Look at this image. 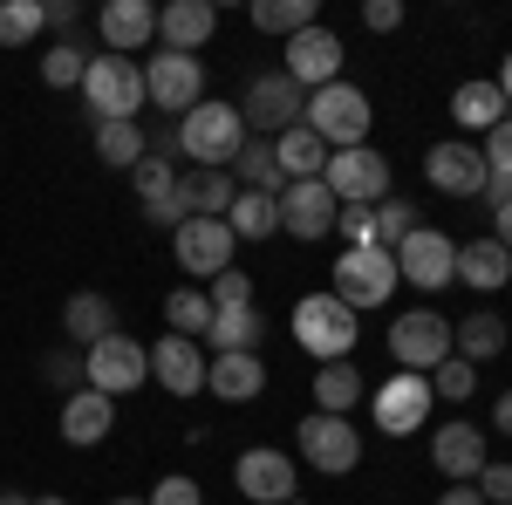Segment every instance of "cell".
<instances>
[{"label": "cell", "instance_id": "1", "mask_svg": "<svg viewBox=\"0 0 512 505\" xmlns=\"http://www.w3.org/2000/svg\"><path fill=\"white\" fill-rule=\"evenodd\" d=\"M239 144H246V117H239V103H198L178 117V151L192 157V171H233Z\"/></svg>", "mask_w": 512, "mask_h": 505}, {"label": "cell", "instance_id": "2", "mask_svg": "<svg viewBox=\"0 0 512 505\" xmlns=\"http://www.w3.org/2000/svg\"><path fill=\"white\" fill-rule=\"evenodd\" d=\"M82 103H89L96 123H137V110H144V62L137 55H89Z\"/></svg>", "mask_w": 512, "mask_h": 505}, {"label": "cell", "instance_id": "3", "mask_svg": "<svg viewBox=\"0 0 512 505\" xmlns=\"http://www.w3.org/2000/svg\"><path fill=\"white\" fill-rule=\"evenodd\" d=\"M301 123L315 130L328 151H355V144H369V123H376V110H369V96H362L355 82H328V89H308V110H301Z\"/></svg>", "mask_w": 512, "mask_h": 505}, {"label": "cell", "instance_id": "4", "mask_svg": "<svg viewBox=\"0 0 512 505\" xmlns=\"http://www.w3.org/2000/svg\"><path fill=\"white\" fill-rule=\"evenodd\" d=\"M287 328H294V342L315 355V362H349L355 335H362V328H355V308H342L335 294H301Z\"/></svg>", "mask_w": 512, "mask_h": 505}, {"label": "cell", "instance_id": "5", "mask_svg": "<svg viewBox=\"0 0 512 505\" xmlns=\"http://www.w3.org/2000/svg\"><path fill=\"white\" fill-rule=\"evenodd\" d=\"M82 383L103 389V396L117 403V396H130V389L151 383V349H144L137 335H123V328H117V335H103L96 349H82Z\"/></svg>", "mask_w": 512, "mask_h": 505}, {"label": "cell", "instance_id": "6", "mask_svg": "<svg viewBox=\"0 0 512 505\" xmlns=\"http://www.w3.org/2000/svg\"><path fill=\"white\" fill-rule=\"evenodd\" d=\"M342 308H383L396 294V253L383 246H342V260H335V287H328Z\"/></svg>", "mask_w": 512, "mask_h": 505}, {"label": "cell", "instance_id": "7", "mask_svg": "<svg viewBox=\"0 0 512 505\" xmlns=\"http://www.w3.org/2000/svg\"><path fill=\"white\" fill-rule=\"evenodd\" d=\"M308 110V89L287 76H253L246 82V96H239V117H246V137H280V130H294Z\"/></svg>", "mask_w": 512, "mask_h": 505}, {"label": "cell", "instance_id": "8", "mask_svg": "<svg viewBox=\"0 0 512 505\" xmlns=\"http://www.w3.org/2000/svg\"><path fill=\"white\" fill-rule=\"evenodd\" d=\"M321 185L335 192V205H383L390 198V157L355 144V151H328V171Z\"/></svg>", "mask_w": 512, "mask_h": 505}, {"label": "cell", "instance_id": "9", "mask_svg": "<svg viewBox=\"0 0 512 505\" xmlns=\"http://www.w3.org/2000/svg\"><path fill=\"white\" fill-rule=\"evenodd\" d=\"M396 280H410L424 294H444L458 280V239L437 233V226H417V233L396 246Z\"/></svg>", "mask_w": 512, "mask_h": 505}, {"label": "cell", "instance_id": "10", "mask_svg": "<svg viewBox=\"0 0 512 505\" xmlns=\"http://www.w3.org/2000/svg\"><path fill=\"white\" fill-rule=\"evenodd\" d=\"M390 355H396V369L431 376L437 362H451V321H444L437 308H410L390 328Z\"/></svg>", "mask_w": 512, "mask_h": 505}, {"label": "cell", "instance_id": "11", "mask_svg": "<svg viewBox=\"0 0 512 505\" xmlns=\"http://www.w3.org/2000/svg\"><path fill=\"white\" fill-rule=\"evenodd\" d=\"M301 458L321 471V478H342V471H355L362 465V437H355V424L349 417H328V410H308L301 417Z\"/></svg>", "mask_w": 512, "mask_h": 505}, {"label": "cell", "instance_id": "12", "mask_svg": "<svg viewBox=\"0 0 512 505\" xmlns=\"http://www.w3.org/2000/svg\"><path fill=\"white\" fill-rule=\"evenodd\" d=\"M144 103L178 110V117L198 110V103H205V62H198V55H171V48L151 55V62H144Z\"/></svg>", "mask_w": 512, "mask_h": 505}, {"label": "cell", "instance_id": "13", "mask_svg": "<svg viewBox=\"0 0 512 505\" xmlns=\"http://www.w3.org/2000/svg\"><path fill=\"white\" fill-rule=\"evenodd\" d=\"M431 376H410V369H396L390 383L369 396V410H376V430L383 437H410V430H424V417H431Z\"/></svg>", "mask_w": 512, "mask_h": 505}, {"label": "cell", "instance_id": "14", "mask_svg": "<svg viewBox=\"0 0 512 505\" xmlns=\"http://www.w3.org/2000/svg\"><path fill=\"white\" fill-rule=\"evenodd\" d=\"M171 253H178V267L198 273V280H219V273L233 267V253H239V239L226 219H185L178 233H171Z\"/></svg>", "mask_w": 512, "mask_h": 505}, {"label": "cell", "instance_id": "15", "mask_svg": "<svg viewBox=\"0 0 512 505\" xmlns=\"http://www.w3.org/2000/svg\"><path fill=\"white\" fill-rule=\"evenodd\" d=\"M233 485H239V492H246L253 505H294V492H301V478H294V458H287V451H274V444H253V451H239Z\"/></svg>", "mask_w": 512, "mask_h": 505}, {"label": "cell", "instance_id": "16", "mask_svg": "<svg viewBox=\"0 0 512 505\" xmlns=\"http://www.w3.org/2000/svg\"><path fill=\"white\" fill-rule=\"evenodd\" d=\"M424 178H431L437 192H451V198H485V151L478 144H465V137H444V144H431L424 151Z\"/></svg>", "mask_w": 512, "mask_h": 505}, {"label": "cell", "instance_id": "17", "mask_svg": "<svg viewBox=\"0 0 512 505\" xmlns=\"http://www.w3.org/2000/svg\"><path fill=\"white\" fill-rule=\"evenodd\" d=\"M287 76L301 82V89H328V82H342V35L335 28H301V35L287 41Z\"/></svg>", "mask_w": 512, "mask_h": 505}, {"label": "cell", "instance_id": "18", "mask_svg": "<svg viewBox=\"0 0 512 505\" xmlns=\"http://www.w3.org/2000/svg\"><path fill=\"white\" fill-rule=\"evenodd\" d=\"M431 465H437V478H451V485H472L478 471L492 465V451H485V430L478 424H437V437H431Z\"/></svg>", "mask_w": 512, "mask_h": 505}, {"label": "cell", "instance_id": "19", "mask_svg": "<svg viewBox=\"0 0 512 505\" xmlns=\"http://www.w3.org/2000/svg\"><path fill=\"white\" fill-rule=\"evenodd\" d=\"M205 362L212 355L185 342V335H158L151 342V383H164V396H198L205 389Z\"/></svg>", "mask_w": 512, "mask_h": 505}, {"label": "cell", "instance_id": "20", "mask_svg": "<svg viewBox=\"0 0 512 505\" xmlns=\"http://www.w3.org/2000/svg\"><path fill=\"white\" fill-rule=\"evenodd\" d=\"M335 192L321 185V178H308V185H287L280 192V233H294V239H328L335 233Z\"/></svg>", "mask_w": 512, "mask_h": 505}, {"label": "cell", "instance_id": "21", "mask_svg": "<svg viewBox=\"0 0 512 505\" xmlns=\"http://www.w3.org/2000/svg\"><path fill=\"white\" fill-rule=\"evenodd\" d=\"M212 35H219V7L212 0H164L158 7V41L171 55H198Z\"/></svg>", "mask_w": 512, "mask_h": 505}, {"label": "cell", "instance_id": "22", "mask_svg": "<svg viewBox=\"0 0 512 505\" xmlns=\"http://www.w3.org/2000/svg\"><path fill=\"white\" fill-rule=\"evenodd\" d=\"M96 28H103V48H110V55H137V48L158 41V7H151V0H110V7L96 14Z\"/></svg>", "mask_w": 512, "mask_h": 505}, {"label": "cell", "instance_id": "23", "mask_svg": "<svg viewBox=\"0 0 512 505\" xmlns=\"http://www.w3.org/2000/svg\"><path fill=\"white\" fill-rule=\"evenodd\" d=\"M62 437H69L76 451L103 444V437H117V403H110L103 389H89V383H82L76 396H62Z\"/></svg>", "mask_w": 512, "mask_h": 505}, {"label": "cell", "instance_id": "24", "mask_svg": "<svg viewBox=\"0 0 512 505\" xmlns=\"http://www.w3.org/2000/svg\"><path fill=\"white\" fill-rule=\"evenodd\" d=\"M506 117H512V103L492 76H472V82L451 89V123H458V130H478V137H485V130H499Z\"/></svg>", "mask_w": 512, "mask_h": 505}, {"label": "cell", "instance_id": "25", "mask_svg": "<svg viewBox=\"0 0 512 505\" xmlns=\"http://www.w3.org/2000/svg\"><path fill=\"white\" fill-rule=\"evenodd\" d=\"M205 389H212L219 403H253V396L267 389V362H260V355H212V362H205Z\"/></svg>", "mask_w": 512, "mask_h": 505}, {"label": "cell", "instance_id": "26", "mask_svg": "<svg viewBox=\"0 0 512 505\" xmlns=\"http://www.w3.org/2000/svg\"><path fill=\"white\" fill-rule=\"evenodd\" d=\"M458 280L465 287H478V294H499V287H512V253L499 246V239H465L458 246Z\"/></svg>", "mask_w": 512, "mask_h": 505}, {"label": "cell", "instance_id": "27", "mask_svg": "<svg viewBox=\"0 0 512 505\" xmlns=\"http://www.w3.org/2000/svg\"><path fill=\"white\" fill-rule=\"evenodd\" d=\"M274 164H280L287 185H308V178L328 171V144H321L308 123H294V130H280V137H274Z\"/></svg>", "mask_w": 512, "mask_h": 505}, {"label": "cell", "instance_id": "28", "mask_svg": "<svg viewBox=\"0 0 512 505\" xmlns=\"http://www.w3.org/2000/svg\"><path fill=\"white\" fill-rule=\"evenodd\" d=\"M451 355L458 362H492V355H506V321L492 308H478V314H465V321H451Z\"/></svg>", "mask_w": 512, "mask_h": 505}, {"label": "cell", "instance_id": "29", "mask_svg": "<svg viewBox=\"0 0 512 505\" xmlns=\"http://www.w3.org/2000/svg\"><path fill=\"white\" fill-rule=\"evenodd\" d=\"M178 198H185L192 219H226L239 185H233V171H185V178H178Z\"/></svg>", "mask_w": 512, "mask_h": 505}, {"label": "cell", "instance_id": "30", "mask_svg": "<svg viewBox=\"0 0 512 505\" xmlns=\"http://www.w3.org/2000/svg\"><path fill=\"white\" fill-rule=\"evenodd\" d=\"M233 185H239V192H267V198L287 192V178H280V164H274V137H246V144H239Z\"/></svg>", "mask_w": 512, "mask_h": 505}, {"label": "cell", "instance_id": "31", "mask_svg": "<svg viewBox=\"0 0 512 505\" xmlns=\"http://www.w3.org/2000/svg\"><path fill=\"white\" fill-rule=\"evenodd\" d=\"M62 328H69V342H76V349H96L103 335H117V308H110V294H69Z\"/></svg>", "mask_w": 512, "mask_h": 505}, {"label": "cell", "instance_id": "32", "mask_svg": "<svg viewBox=\"0 0 512 505\" xmlns=\"http://www.w3.org/2000/svg\"><path fill=\"white\" fill-rule=\"evenodd\" d=\"M205 342H212V355H260V342H267V314H260V308L212 314Z\"/></svg>", "mask_w": 512, "mask_h": 505}, {"label": "cell", "instance_id": "33", "mask_svg": "<svg viewBox=\"0 0 512 505\" xmlns=\"http://www.w3.org/2000/svg\"><path fill=\"white\" fill-rule=\"evenodd\" d=\"M246 14H253V28H260V35H280V41H294L301 28H315V21H321L315 0H253Z\"/></svg>", "mask_w": 512, "mask_h": 505}, {"label": "cell", "instance_id": "34", "mask_svg": "<svg viewBox=\"0 0 512 505\" xmlns=\"http://www.w3.org/2000/svg\"><path fill=\"white\" fill-rule=\"evenodd\" d=\"M355 403H362V376H355V362H321V369H315V410L349 417Z\"/></svg>", "mask_w": 512, "mask_h": 505}, {"label": "cell", "instance_id": "35", "mask_svg": "<svg viewBox=\"0 0 512 505\" xmlns=\"http://www.w3.org/2000/svg\"><path fill=\"white\" fill-rule=\"evenodd\" d=\"M96 157L110 164V171H137L144 164V123H96Z\"/></svg>", "mask_w": 512, "mask_h": 505}, {"label": "cell", "instance_id": "36", "mask_svg": "<svg viewBox=\"0 0 512 505\" xmlns=\"http://www.w3.org/2000/svg\"><path fill=\"white\" fill-rule=\"evenodd\" d=\"M164 328L185 335V342H205V328H212V301H205V287H178V294H164Z\"/></svg>", "mask_w": 512, "mask_h": 505}, {"label": "cell", "instance_id": "37", "mask_svg": "<svg viewBox=\"0 0 512 505\" xmlns=\"http://www.w3.org/2000/svg\"><path fill=\"white\" fill-rule=\"evenodd\" d=\"M226 226H233V239H274V226H280V198H267V192H239V198H233V212H226Z\"/></svg>", "mask_w": 512, "mask_h": 505}, {"label": "cell", "instance_id": "38", "mask_svg": "<svg viewBox=\"0 0 512 505\" xmlns=\"http://www.w3.org/2000/svg\"><path fill=\"white\" fill-rule=\"evenodd\" d=\"M41 28H48L41 0H0V48H28Z\"/></svg>", "mask_w": 512, "mask_h": 505}, {"label": "cell", "instance_id": "39", "mask_svg": "<svg viewBox=\"0 0 512 505\" xmlns=\"http://www.w3.org/2000/svg\"><path fill=\"white\" fill-rule=\"evenodd\" d=\"M82 69H89V55H82L76 41H55V48L41 55V82H48V89H82Z\"/></svg>", "mask_w": 512, "mask_h": 505}, {"label": "cell", "instance_id": "40", "mask_svg": "<svg viewBox=\"0 0 512 505\" xmlns=\"http://www.w3.org/2000/svg\"><path fill=\"white\" fill-rule=\"evenodd\" d=\"M410 233H417V205H410V198H383V205H376V246L396 253Z\"/></svg>", "mask_w": 512, "mask_h": 505}, {"label": "cell", "instance_id": "41", "mask_svg": "<svg viewBox=\"0 0 512 505\" xmlns=\"http://www.w3.org/2000/svg\"><path fill=\"white\" fill-rule=\"evenodd\" d=\"M205 301H212V314H239V308H253V273H219L212 287H205Z\"/></svg>", "mask_w": 512, "mask_h": 505}, {"label": "cell", "instance_id": "42", "mask_svg": "<svg viewBox=\"0 0 512 505\" xmlns=\"http://www.w3.org/2000/svg\"><path fill=\"white\" fill-rule=\"evenodd\" d=\"M472 389H478V369H472V362H458V355L431 369V396H444V403H465Z\"/></svg>", "mask_w": 512, "mask_h": 505}, {"label": "cell", "instance_id": "43", "mask_svg": "<svg viewBox=\"0 0 512 505\" xmlns=\"http://www.w3.org/2000/svg\"><path fill=\"white\" fill-rule=\"evenodd\" d=\"M335 233H342V246H376V205H342Z\"/></svg>", "mask_w": 512, "mask_h": 505}, {"label": "cell", "instance_id": "44", "mask_svg": "<svg viewBox=\"0 0 512 505\" xmlns=\"http://www.w3.org/2000/svg\"><path fill=\"white\" fill-rule=\"evenodd\" d=\"M151 505H205V492H198V478H185V471H164L158 485H151Z\"/></svg>", "mask_w": 512, "mask_h": 505}, {"label": "cell", "instance_id": "45", "mask_svg": "<svg viewBox=\"0 0 512 505\" xmlns=\"http://www.w3.org/2000/svg\"><path fill=\"white\" fill-rule=\"evenodd\" d=\"M472 485H478V499H485V505H512V465H485Z\"/></svg>", "mask_w": 512, "mask_h": 505}, {"label": "cell", "instance_id": "46", "mask_svg": "<svg viewBox=\"0 0 512 505\" xmlns=\"http://www.w3.org/2000/svg\"><path fill=\"white\" fill-rule=\"evenodd\" d=\"M362 28H369V35H396V28H403V0H369V7H362Z\"/></svg>", "mask_w": 512, "mask_h": 505}, {"label": "cell", "instance_id": "47", "mask_svg": "<svg viewBox=\"0 0 512 505\" xmlns=\"http://www.w3.org/2000/svg\"><path fill=\"white\" fill-rule=\"evenodd\" d=\"M478 151H485V171H512V117L499 123V130H485Z\"/></svg>", "mask_w": 512, "mask_h": 505}, {"label": "cell", "instance_id": "48", "mask_svg": "<svg viewBox=\"0 0 512 505\" xmlns=\"http://www.w3.org/2000/svg\"><path fill=\"white\" fill-rule=\"evenodd\" d=\"M41 376H48V383L55 389H69V396H76V383H82V355H48V362H41Z\"/></svg>", "mask_w": 512, "mask_h": 505}, {"label": "cell", "instance_id": "49", "mask_svg": "<svg viewBox=\"0 0 512 505\" xmlns=\"http://www.w3.org/2000/svg\"><path fill=\"white\" fill-rule=\"evenodd\" d=\"M48 7V28H76V0H41Z\"/></svg>", "mask_w": 512, "mask_h": 505}, {"label": "cell", "instance_id": "50", "mask_svg": "<svg viewBox=\"0 0 512 505\" xmlns=\"http://www.w3.org/2000/svg\"><path fill=\"white\" fill-rule=\"evenodd\" d=\"M485 198H492V205H512V171H492V178H485Z\"/></svg>", "mask_w": 512, "mask_h": 505}, {"label": "cell", "instance_id": "51", "mask_svg": "<svg viewBox=\"0 0 512 505\" xmlns=\"http://www.w3.org/2000/svg\"><path fill=\"white\" fill-rule=\"evenodd\" d=\"M492 239L512 253V205H492Z\"/></svg>", "mask_w": 512, "mask_h": 505}, {"label": "cell", "instance_id": "52", "mask_svg": "<svg viewBox=\"0 0 512 505\" xmlns=\"http://www.w3.org/2000/svg\"><path fill=\"white\" fill-rule=\"evenodd\" d=\"M437 505H485V499H478V485H451V492H437Z\"/></svg>", "mask_w": 512, "mask_h": 505}, {"label": "cell", "instance_id": "53", "mask_svg": "<svg viewBox=\"0 0 512 505\" xmlns=\"http://www.w3.org/2000/svg\"><path fill=\"white\" fill-rule=\"evenodd\" d=\"M492 424H499V437H512V389L492 403Z\"/></svg>", "mask_w": 512, "mask_h": 505}, {"label": "cell", "instance_id": "54", "mask_svg": "<svg viewBox=\"0 0 512 505\" xmlns=\"http://www.w3.org/2000/svg\"><path fill=\"white\" fill-rule=\"evenodd\" d=\"M492 82L506 89V103H512V55H506V62H499V76H492Z\"/></svg>", "mask_w": 512, "mask_h": 505}, {"label": "cell", "instance_id": "55", "mask_svg": "<svg viewBox=\"0 0 512 505\" xmlns=\"http://www.w3.org/2000/svg\"><path fill=\"white\" fill-rule=\"evenodd\" d=\"M0 505H35V499H21V492H0Z\"/></svg>", "mask_w": 512, "mask_h": 505}, {"label": "cell", "instance_id": "56", "mask_svg": "<svg viewBox=\"0 0 512 505\" xmlns=\"http://www.w3.org/2000/svg\"><path fill=\"white\" fill-rule=\"evenodd\" d=\"M110 505H151V499H110Z\"/></svg>", "mask_w": 512, "mask_h": 505}, {"label": "cell", "instance_id": "57", "mask_svg": "<svg viewBox=\"0 0 512 505\" xmlns=\"http://www.w3.org/2000/svg\"><path fill=\"white\" fill-rule=\"evenodd\" d=\"M35 505H69V499H35Z\"/></svg>", "mask_w": 512, "mask_h": 505}, {"label": "cell", "instance_id": "58", "mask_svg": "<svg viewBox=\"0 0 512 505\" xmlns=\"http://www.w3.org/2000/svg\"><path fill=\"white\" fill-rule=\"evenodd\" d=\"M294 505H301V499H294Z\"/></svg>", "mask_w": 512, "mask_h": 505}]
</instances>
